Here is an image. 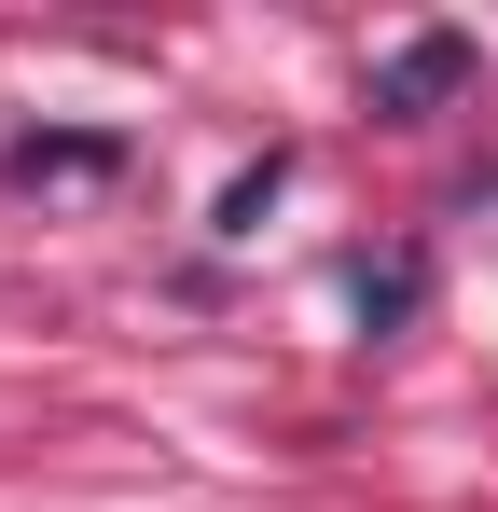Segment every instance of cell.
I'll return each instance as SVG.
<instances>
[{
    "label": "cell",
    "instance_id": "6da1fadb",
    "mask_svg": "<svg viewBox=\"0 0 498 512\" xmlns=\"http://www.w3.org/2000/svg\"><path fill=\"white\" fill-rule=\"evenodd\" d=\"M125 167H139V139H125V125H28V139L0 153L14 194H83V180H125Z\"/></svg>",
    "mask_w": 498,
    "mask_h": 512
},
{
    "label": "cell",
    "instance_id": "7a4b0ae2",
    "mask_svg": "<svg viewBox=\"0 0 498 512\" xmlns=\"http://www.w3.org/2000/svg\"><path fill=\"white\" fill-rule=\"evenodd\" d=\"M443 97H471V42L457 28H415V42L374 56V125H429Z\"/></svg>",
    "mask_w": 498,
    "mask_h": 512
},
{
    "label": "cell",
    "instance_id": "3957f363",
    "mask_svg": "<svg viewBox=\"0 0 498 512\" xmlns=\"http://www.w3.org/2000/svg\"><path fill=\"white\" fill-rule=\"evenodd\" d=\"M415 305H429V250H415V236H388V250H346V319H360V333H402Z\"/></svg>",
    "mask_w": 498,
    "mask_h": 512
},
{
    "label": "cell",
    "instance_id": "277c9868",
    "mask_svg": "<svg viewBox=\"0 0 498 512\" xmlns=\"http://www.w3.org/2000/svg\"><path fill=\"white\" fill-rule=\"evenodd\" d=\"M277 180H291V153H263V167H236V180H222V208H208V236H263Z\"/></svg>",
    "mask_w": 498,
    "mask_h": 512
}]
</instances>
